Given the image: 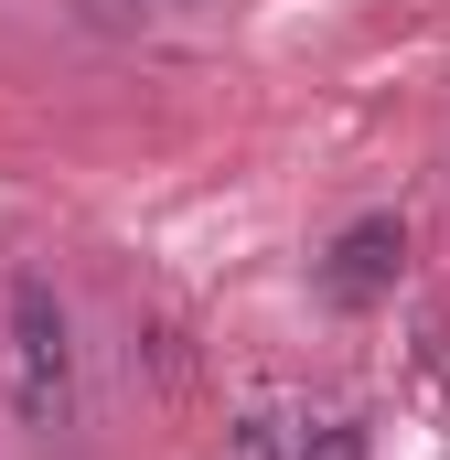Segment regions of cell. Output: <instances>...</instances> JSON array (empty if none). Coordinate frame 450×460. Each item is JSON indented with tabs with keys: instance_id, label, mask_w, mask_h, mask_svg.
<instances>
[{
	"instance_id": "277c9868",
	"label": "cell",
	"mask_w": 450,
	"mask_h": 460,
	"mask_svg": "<svg viewBox=\"0 0 450 460\" xmlns=\"http://www.w3.org/2000/svg\"><path fill=\"white\" fill-rule=\"evenodd\" d=\"M301 460H364V439H354V429H311V439H301Z\"/></svg>"
},
{
	"instance_id": "3957f363",
	"label": "cell",
	"mask_w": 450,
	"mask_h": 460,
	"mask_svg": "<svg viewBox=\"0 0 450 460\" xmlns=\"http://www.w3.org/2000/svg\"><path fill=\"white\" fill-rule=\"evenodd\" d=\"M236 460H279V418H236Z\"/></svg>"
},
{
	"instance_id": "7a4b0ae2",
	"label": "cell",
	"mask_w": 450,
	"mask_h": 460,
	"mask_svg": "<svg viewBox=\"0 0 450 460\" xmlns=\"http://www.w3.org/2000/svg\"><path fill=\"white\" fill-rule=\"evenodd\" d=\"M397 279H408V226L397 215H354L333 235V257H322V300L333 311H375Z\"/></svg>"
},
{
	"instance_id": "6da1fadb",
	"label": "cell",
	"mask_w": 450,
	"mask_h": 460,
	"mask_svg": "<svg viewBox=\"0 0 450 460\" xmlns=\"http://www.w3.org/2000/svg\"><path fill=\"white\" fill-rule=\"evenodd\" d=\"M11 418L32 439L76 418V332H65L54 279H11Z\"/></svg>"
}]
</instances>
